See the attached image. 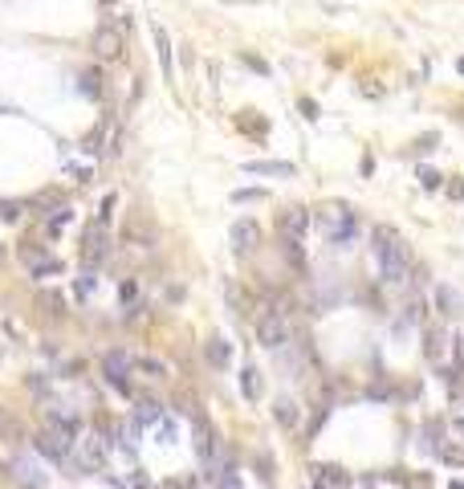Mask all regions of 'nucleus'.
<instances>
[{
	"label": "nucleus",
	"instance_id": "nucleus-1",
	"mask_svg": "<svg viewBox=\"0 0 464 489\" xmlns=\"http://www.w3.org/2000/svg\"><path fill=\"white\" fill-rule=\"evenodd\" d=\"M371 257H375L379 278L387 285L407 281V245H403V236L395 233L391 225H375L371 229Z\"/></svg>",
	"mask_w": 464,
	"mask_h": 489
},
{
	"label": "nucleus",
	"instance_id": "nucleus-2",
	"mask_svg": "<svg viewBox=\"0 0 464 489\" xmlns=\"http://www.w3.org/2000/svg\"><path fill=\"white\" fill-rule=\"evenodd\" d=\"M322 229H326V245L347 253L350 245L358 241V216H354L347 204H330V208L322 212Z\"/></svg>",
	"mask_w": 464,
	"mask_h": 489
},
{
	"label": "nucleus",
	"instance_id": "nucleus-3",
	"mask_svg": "<svg viewBox=\"0 0 464 489\" xmlns=\"http://www.w3.org/2000/svg\"><path fill=\"white\" fill-rule=\"evenodd\" d=\"M256 343L269 350H281L285 343H289V318H285V310H265L261 314V323H256Z\"/></svg>",
	"mask_w": 464,
	"mask_h": 489
},
{
	"label": "nucleus",
	"instance_id": "nucleus-4",
	"mask_svg": "<svg viewBox=\"0 0 464 489\" xmlns=\"http://www.w3.org/2000/svg\"><path fill=\"white\" fill-rule=\"evenodd\" d=\"M131 367H135V359H131L122 347L102 355V379L115 388L118 396H131V379H126V375H131Z\"/></svg>",
	"mask_w": 464,
	"mask_h": 489
},
{
	"label": "nucleus",
	"instance_id": "nucleus-5",
	"mask_svg": "<svg viewBox=\"0 0 464 489\" xmlns=\"http://www.w3.org/2000/svg\"><path fill=\"white\" fill-rule=\"evenodd\" d=\"M73 441L78 437H70V432H61V428H41V437H37V453L41 457H49V461H66L73 453Z\"/></svg>",
	"mask_w": 464,
	"mask_h": 489
},
{
	"label": "nucleus",
	"instance_id": "nucleus-6",
	"mask_svg": "<svg viewBox=\"0 0 464 489\" xmlns=\"http://www.w3.org/2000/svg\"><path fill=\"white\" fill-rule=\"evenodd\" d=\"M110 253V241H106V225H98L94 220L90 229H86V241H82V261H86V269H98L102 261Z\"/></svg>",
	"mask_w": 464,
	"mask_h": 489
},
{
	"label": "nucleus",
	"instance_id": "nucleus-7",
	"mask_svg": "<svg viewBox=\"0 0 464 489\" xmlns=\"http://www.w3.org/2000/svg\"><path fill=\"white\" fill-rule=\"evenodd\" d=\"M73 444H78V469L82 473H98L102 461H106V441L98 432H86L82 441H73Z\"/></svg>",
	"mask_w": 464,
	"mask_h": 489
},
{
	"label": "nucleus",
	"instance_id": "nucleus-8",
	"mask_svg": "<svg viewBox=\"0 0 464 489\" xmlns=\"http://www.w3.org/2000/svg\"><path fill=\"white\" fill-rule=\"evenodd\" d=\"M41 412H45V424H49V428H61V432H70V437H78V432H82V420H78V412H73V408H66V404L45 399V404H41Z\"/></svg>",
	"mask_w": 464,
	"mask_h": 489
},
{
	"label": "nucleus",
	"instance_id": "nucleus-9",
	"mask_svg": "<svg viewBox=\"0 0 464 489\" xmlns=\"http://www.w3.org/2000/svg\"><path fill=\"white\" fill-rule=\"evenodd\" d=\"M310 225H314V216L305 208H285L281 212V236H293V241H302L310 233Z\"/></svg>",
	"mask_w": 464,
	"mask_h": 489
},
{
	"label": "nucleus",
	"instance_id": "nucleus-10",
	"mask_svg": "<svg viewBox=\"0 0 464 489\" xmlns=\"http://www.w3.org/2000/svg\"><path fill=\"white\" fill-rule=\"evenodd\" d=\"M245 176H281V180H293L298 167L285 160H253V163H245Z\"/></svg>",
	"mask_w": 464,
	"mask_h": 489
},
{
	"label": "nucleus",
	"instance_id": "nucleus-11",
	"mask_svg": "<svg viewBox=\"0 0 464 489\" xmlns=\"http://www.w3.org/2000/svg\"><path fill=\"white\" fill-rule=\"evenodd\" d=\"M94 53H98V57H118V53H122V33H118L115 24H102V29L94 33Z\"/></svg>",
	"mask_w": 464,
	"mask_h": 489
},
{
	"label": "nucleus",
	"instance_id": "nucleus-12",
	"mask_svg": "<svg viewBox=\"0 0 464 489\" xmlns=\"http://www.w3.org/2000/svg\"><path fill=\"white\" fill-rule=\"evenodd\" d=\"M256 241H261L256 220H236V225H232V249H236V253H253Z\"/></svg>",
	"mask_w": 464,
	"mask_h": 489
},
{
	"label": "nucleus",
	"instance_id": "nucleus-13",
	"mask_svg": "<svg viewBox=\"0 0 464 489\" xmlns=\"http://www.w3.org/2000/svg\"><path fill=\"white\" fill-rule=\"evenodd\" d=\"M151 37H155V53H159V70H163V78L171 82L175 78V57H171V37H167V29H151Z\"/></svg>",
	"mask_w": 464,
	"mask_h": 489
},
{
	"label": "nucleus",
	"instance_id": "nucleus-14",
	"mask_svg": "<svg viewBox=\"0 0 464 489\" xmlns=\"http://www.w3.org/2000/svg\"><path fill=\"white\" fill-rule=\"evenodd\" d=\"M281 257H285V265H289L293 274H305V269H310L302 241H293V236H281Z\"/></svg>",
	"mask_w": 464,
	"mask_h": 489
},
{
	"label": "nucleus",
	"instance_id": "nucleus-15",
	"mask_svg": "<svg viewBox=\"0 0 464 489\" xmlns=\"http://www.w3.org/2000/svg\"><path fill=\"white\" fill-rule=\"evenodd\" d=\"M204 355H208V363L216 367V371H224L232 363V343H224V339H208L204 343Z\"/></svg>",
	"mask_w": 464,
	"mask_h": 489
},
{
	"label": "nucleus",
	"instance_id": "nucleus-16",
	"mask_svg": "<svg viewBox=\"0 0 464 489\" xmlns=\"http://www.w3.org/2000/svg\"><path fill=\"white\" fill-rule=\"evenodd\" d=\"M163 420V408H159V399H139V408H135V424H139V428H155V424H159Z\"/></svg>",
	"mask_w": 464,
	"mask_h": 489
},
{
	"label": "nucleus",
	"instance_id": "nucleus-17",
	"mask_svg": "<svg viewBox=\"0 0 464 489\" xmlns=\"http://www.w3.org/2000/svg\"><path fill=\"white\" fill-rule=\"evenodd\" d=\"M273 420H277L281 428H298V404L289 396H281L277 404H273Z\"/></svg>",
	"mask_w": 464,
	"mask_h": 489
},
{
	"label": "nucleus",
	"instance_id": "nucleus-18",
	"mask_svg": "<svg viewBox=\"0 0 464 489\" xmlns=\"http://www.w3.org/2000/svg\"><path fill=\"white\" fill-rule=\"evenodd\" d=\"M436 306H440V314L456 318V314H461V294H456L452 285H440V290H436Z\"/></svg>",
	"mask_w": 464,
	"mask_h": 489
},
{
	"label": "nucleus",
	"instance_id": "nucleus-19",
	"mask_svg": "<svg viewBox=\"0 0 464 489\" xmlns=\"http://www.w3.org/2000/svg\"><path fill=\"white\" fill-rule=\"evenodd\" d=\"M78 94H86V98H102V73H98V70H82V73H78Z\"/></svg>",
	"mask_w": 464,
	"mask_h": 489
},
{
	"label": "nucleus",
	"instance_id": "nucleus-20",
	"mask_svg": "<svg viewBox=\"0 0 464 489\" xmlns=\"http://www.w3.org/2000/svg\"><path fill=\"white\" fill-rule=\"evenodd\" d=\"M240 396L261 399V371H256V367H245V371H240Z\"/></svg>",
	"mask_w": 464,
	"mask_h": 489
},
{
	"label": "nucleus",
	"instance_id": "nucleus-21",
	"mask_svg": "<svg viewBox=\"0 0 464 489\" xmlns=\"http://www.w3.org/2000/svg\"><path fill=\"white\" fill-rule=\"evenodd\" d=\"M423 355L440 367V359H444V330H428V334H423Z\"/></svg>",
	"mask_w": 464,
	"mask_h": 489
},
{
	"label": "nucleus",
	"instance_id": "nucleus-22",
	"mask_svg": "<svg viewBox=\"0 0 464 489\" xmlns=\"http://www.w3.org/2000/svg\"><path fill=\"white\" fill-rule=\"evenodd\" d=\"M135 367H139V371H147L151 379H167V375H171V371H167V363H163V359H155V355H143Z\"/></svg>",
	"mask_w": 464,
	"mask_h": 489
},
{
	"label": "nucleus",
	"instance_id": "nucleus-23",
	"mask_svg": "<svg viewBox=\"0 0 464 489\" xmlns=\"http://www.w3.org/2000/svg\"><path fill=\"white\" fill-rule=\"evenodd\" d=\"M0 441H21V424L13 420L8 408H0Z\"/></svg>",
	"mask_w": 464,
	"mask_h": 489
},
{
	"label": "nucleus",
	"instance_id": "nucleus-24",
	"mask_svg": "<svg viewBox=\"0 0 464 489\" xmlns=\"http://www.w3.org/2000/svg\"><path fill=\"white\" fill-rule=\"evenodd\" d=\"M94 285H98V274H94V269H82V278L73 281V294H78V298H90Z\"/></svg>",
	"mask_w": 464,
	"mask_h": 489
},
{
	"label": "nucleus",
	"instance_id": "nucleus-25",
	"mask_svg": "<svg viewBox=\"0 0 464 489\" xmlns=\"http://www.w3.org/2000/svg\"><path fill=\"white\" fill-rule=\"evenodd\" d=\"M256 200H265L261 187H236V192H232V204H256Z\"/></svg>",
	"mask_w": 464,
	"mask_h": 489
},
{
	"label": "nucleus",
	"instance_id": "nucleus-26",
	"mask_svg": "<svg viewBox=\"0 0 464 489\" xmlns=\"http://www.w3.org/2000/svg\"><path fill=\"white\" fill-rule=\"evenodd\" d=\"M436 457H440L444 465H456V469L464 465V448H456V444H444V448L436 453Z\"/></svg>",
	"mask_w": 464,
	"mask_h": 489
},
{
	"label": "nucleus",
	"instance_id": "nucleus-27",
	"mask_svg": "<svg viewBox=\"0 0 464 489\" xmlns=\"http://www.w3.org/2000/svg\"><path fill=\"white\" fill-rule=\"evenodd\" d=\"M118 298H122V306H126V310H131V306H135V298H139V281H122V285H118Z\"/></svg>",
	"mask_w": 464,
	"mask_h": 489
},
{
	"label": "nucleus",
	"instance_id": "nucleus-28",
	"mask_svg": "<svg viewBox=\"0 0 464 489\" xmlns=\"http://www.w3.org/2000/svg\"><path fill=\"white\" fill-rule=\"evenodd\" d=\"M216 486L220 489H240V477H236V469H224V473H220V477H216Z\"/></svg>",
	"mask_w": 464,
	"mask_h": 489
},
{
	"label": "nucleus",
	"instance_id": "nucleus-29",
	"mask_svg": "<svg viewBox=\"0 0 464 489\" xmlns=\"http://www.w3.org/2000/svg\"><path fill=\"white\" fill-rule=\"evenodd\" d=\"M0 220H8V225H13V220H21V204L4 200V204H0Z\"/></svg>",
	"mask_w": 464,
	"mask_h": 489
},
{
	"label": "nucleus",
	"instance_id": "nucleus-30",
	"mask_svg": "<svg viewBox=\"0 0 464 489\" xmlns=\"http://www.w3.org/2000/svg\"><path fill=\"white\" fill-rule=\"evenodd\" d=\"M419 180H423V187H428V192H436V187H440V176H436L432 167H419Z\"/></svg>",
	"mask_w": 464,
	"mask_h": 489
},
{
	"label": "nucleus",
	"instance_id": "nucleus-31",
	"mask_svg": "<svg viewBox=\"0 0 464 489\" xmlns=\"http://www.w3.org/2000/svg\"><path fill=\"white\" fill-rule=\"evenodd\" d=\"M436 143H440L436 135H419V139H416V155H428V151H432Z\"/></svg>",
	"mask_w": 464,
	"mask_h": 489
},
{
	"label": "nucleus",
	"instance_id": "nucleus-32",
	"mask_svg": "<svg viewBox=\"0 0 464 489\" xmlns=\"http://www.w3.org/2000/svg\"><path fill=\"white\" fill-rule=\"evenodd\" d=\"M110 212H115V196L102 200V212H98V225H110Z\"/></svg>",
	"mask_w": 464,
	"mask_h": 489
},
{
	"label": "nucleus",
	"instance_id": "nucleus-33",
	"mask_svg": "<svg viewBox=\"0 0 464 489\" xmlns=\"http://www.w3.org/2000/svg\"><path fill=\"white\" fill-rule=\"evenodd\" d=\"M403 489H432V481L419 473V477H403Z\"/></svg>",
	"mask_w": 464,
	"mask_h": 489
},
{
	"label": "nucleus",
	"instance_id": "nucleus-34",
	"mask_svg": "<svg viewBox=\"0 0 464 489\" xmlns=\"http://www.w3.org/2000/svg\"><path fill=\"white\" fill-rule=\"evenodd\" d=\"M256 477H261V481H269V477H273V473H269V457H265V453L256 457Z\"/></svg>",
	"mask_w": 464,
	"mask_h": 489
},
{
	"label": "nucleus",
	"instance_id": "nucleus-35",
	"mask_svg": "<svg viewBox=\"0 0 464 489\" xmlns=\"http://www.w3.org/2000/svg\"><path fill=\"white\" fill-rule=\"evenodd\" d=\"M29 392L41 396V392H45V375H33V379H29Z\"/></svg>",
	"mask_w": 464,
	"mask_h": 489
},
{
	"label": "nucleus",
	"instance_id": "nucleus-36",
	"mask_svg": "<svg viewBox=\"0 0 464 489\" xmlns=\"http://www.w3.org/2000/svg\"><path fill=\"white\" fill-rule=\"evenodd\" d=\"M456 371H464V334H456Z\"/></svg>",
	"mask_w": 464,
	"mask_h": 489
},
{
	"label": "nucleus",
	"instance_id": "nucleus-37",
	"mask_svg": "<svg viewBox=\"0 0 464 489\" xmlns=\"http://www.w3.org/2000/svg\"><path fill=\"white\" fill-rule=\"evenodd\" d=\"M456 432H461V437H464V416H456Z\"/></svg>",
	"mask_w": 464,
	"mask_h": 489
},
{
	"label": "nucleus",
	"instance_id": "nucleus-38",
	"mask_svg": "<svg viewBox=\"0 0 464 489\" xmlns=\"http://www.w3.org/2000/svg\"><path fill=\"white\" fill-rule=\"evenodd\" d=\"M448 489H464V481H452V486H448Z\"/></svg>",
	"mask_w": 464,
	"mask_h": 489
},
{
	"label": "nucleus",
	"instance_id": "nucleus-39",
	"mask_svg": "<svg viewBox=\"0 0 464 489\" xmlns=\"http://www.w3.org/2000/svg\"><path fill=\"white\" fill-rule=\"evenodd\" d=\"M456 70H461V73H464V57H461V62H456Z\"/></svg>",
	"mask_w": 464,
	"mask_h": 489
},
{
	"label": "nucleus",
	"instance_id": "nucleus-40",
	"mask_svg": "<svg viewBox=\"0 0 464 489\" xmlns=\"http://www.w3.org/2000/svg\"><path fill=\"white\" fill-rule=\"evenodd\" d=\"M0 261H4V249H0Z\"/></svg>",
	"mask_w": 464,
	"mask_h": 489
},
{
	"label": "nucleus",
	"instance_id": "nucleus-41",
	"mask_svg": "<svg viewBox=\"0 0 464 489\" xmlns=\"http://www.w3.org/2000/svg\"><path fill=\"white\" fill-rule=\"evenodd\" d=\"M24 489H37V486H24Z\"/></svg>",
	"mask_w": 464,
	"mask_h": 489
}]
</instances>
